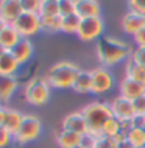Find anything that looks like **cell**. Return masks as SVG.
<instances>
[{
  "instance_id": "cell-3",
  "label": "cell",
  "mask_w": 145,
  "mask_h": 148,
  "mask_svg": "<svg viewBox=\"0 0 145 148\" xmlns=\"http://www.w3.org/2000/svg\"><path fill=\"white\" fill-rule=\"evenodd\" d=\"M78 66L72 61H59L55 66H52L48 69L45 79L48 81V84L55 89H69L74 86L76 77L80 73Z\"/></svg>"
},
{
  "instance_id": "cell-40",
  "label": "cell",
  "mask_w": 145,
  "mask_h": 148,
  "mask_svg": "<svg viewBox=\"0 0 145 148\" xmlns=\"http://www.w3.org/2000/svg\"><path fill=\"white\" fill-rule=\"evenodd\" d=\"M6 27H8V23H6L5 21H3L2 17H0V33H2V31H3V30L6 28Z\"/></svg>"
},
{
  "instance_id": "cell-32",
  "label": "cell",
  "mask_w": 145,
  "mask_h": 148,
  "mask_svg": "<svg viewBox=\"0 0 145 148\" xmlns=\"http://www.w3.org/2000/svg\"><path fill=\"white\" fill-rule=\"evenodd\" d=\"M133 109H134V114L145 115V95L133 100Z\"/></svg>"
},
{
  "instance_id": "cell-31",
  "label": "cell",
  "mask_w": 145,
  "mask_h": 148,
  "mask_svg": "<svg viewBox=\"0 0 145 148\" xmlns=\"http://www.w3.org/2000/svg\"><path fill=\"white\" fill-rule=\"evenodd\" d=\"M97 140H98V137H95V136L91 134V133H86V134L81 136V142H80V145H81L83 148H95Z\"/></svg>"
},
{
  "instance_id": "cell-44",
  "label": "cell",
  "mask_w": 145,
  "mask_h": 148,
  "mask_svg": "<svg viewBox=\"0 0 145 148\" xmlns=\"http://www.w3.org/2000/svg\"><path fill=\"white\" fill-rule=\"evenodd\" d=\"M144 148H145V147H144Z\"/></svg>"
},
{
  "instance_id": "cell-41",
  "label": "cell",
  "mask_w": 145,
  "mask_h": 148,
  "mask_svg": "<svg viewBox=\"0 0 145 148\" xmlns=\"http://www.w3.org/2000/svg\"><path fill=\"white\" fill-rule=\"evenodd\" d=\"M5 51H6V50H5V49H3V47H2V45H0V56H2V55H3V53H5Z\"/></svg>"
},
{
  "instance_id": "cell-29",
  "label": "cell",
  "mask_w": 145,
  "mask_h": 148,
  "mask_svg": "<svg viewBox=\"0 0 145 148\" xmlns=\"http://www.w3.org/2000/svg\"><path fill=\"white\" fill-rule=\"evenodd\" d=\"M70 14H75V2L74 0H59V16L66 17Z\"/></svg>"
},
{
  "instance_id": "cell-35",
  "label": "cell",
  "mask_w": 145,
  "mask_h": 148,
  "mask_svg": "<svg viewBox=\"0 0 145 148\" xmlns=\"http://www.w3.org/2000/svg\"><path fill=\"white\" fill-rule=\"evenodd\" d=\"M95 148H117V143L114 142V139H109V137H98L97 140V145Z\"/></svg>"
},
{
  "instance_id": "cell-34",
  "label": "cell",
  "mask_w": 145,
  "mask_h": 148,
  "mask_svg": "<svg viewBox=\"0 0 145 148\" xmlns=\"http://www.w3.org/2000/svg\"><path fill=\"white\" fill-rule=\"evenodd\" d=\"M128 6H130V10L142 14L145 17V0H131V2H128Z\"/></svg>"
},
{
  "instance_id": "cell-14",
  "label": "cell",
  "mask_w": 145,
  "mask_h": 148,
  "mask_svg": "<svg viewBox=\"0 0 145 148\" xmlns=\"http://www.w3.org/2000/svg\"><path fill=\"white\" fill-rule=\"evenodd\" d=\"M119 92H120V97L133 101V100H136L137 97L145 95V86L137 83V81H134V79L125 77L119 84Z\"/></svg>"
},
{
  "instance_id": "cell-12",
  "label": "cell",
  "mask_w": 145,
  "mask_h": 148,
  "mask_svg": "<svg viewBox=\"0 0 145 148\" xmlns=\"http://www.w3.org/2000/svg\"><path fill=\"white\" fill-rule=\"evenodd\" d=\"M120 23H122V30L125 31V33L134 36L136 33H139V31L145 27V17L142 14H139V13H136V11L130 10L122 17V22H120Z\"/></svg>"
},
{
  "instance_id": "cell-8",
  "label": "cell",
  "mask_w": 145,
  "mask_h": 148,
  "mask_svg": "<svg viewBox=\"0 0 145 148\" xmlns=\"http://www.w3.org/2000/svg\"><path fill=\"white\" fill-rule=\"evenodd\" d=\"M91 73H92V94L94 95H102L112 89L114 77L106 67H97V69L91 70Z\"/></svg>"
},
{
  "instance_id": "cell-24",
  "label": "cell",
  "mask_w": 145,
  "mask_h": 148,
  "mask_svg": "<svg viewBox=\"0 0 145 148\" xmlns=\"http://www.w3.org/2000/svg\"><path fill=\"white\" fill-rule=\"evenodd\" d=\"M80 23H81V19L76 14L66 16V17H63V22H61V33L76 34L78 33V28H80Z\"/></svg>"
},
{
  "instance_id": "cell-21",
  "label": "cell",
  "mask_w": 145,
  "mask_h": 148,
  "mask_svg": "<svg viewBox=\"0 0 145 148\" xmlns=\"http://www.w3.org/2000/svg\"><path fill=\"white\" fill-rule=\"evenodd\" d=\"M76 94H92V73L91 70H81L76 77L74 86H72Z\"/></svg>"
},
{
  "instance_id": "cell-36",
  "label": "cell",
  "mask_w": 145,
  "mask_h": 148,
  "mask_svg": "<svg viewBox=\"0 0 145 148\" xmlns=\"http://www.w3.org/2000/svg\"><path fill=\"white\" fill-rule=\"evenodd\" d=\"M133 39H134V42L137 47H145V27L139 31V33H136L133 36Z\"/></svg>"
},
{
  "instance_id": "cell-19",
  "label": "cell",
  "mask_w": 145,
  "mask_h": 148,
  "mask_svg": "<svg viewBox=\"0 0 145 148\" xmlns=\"http://www.w3.org/2000/svg\"><path fill=\"white\" fill-rule=\"evenodd\" d=\"M21 67L17 59L13 56L11 51H5L0 56V77H14V73Z\"/></svg>"
},
{
  "instance_id": "cell-25",
  "label": "cell",
  "mask_w": 145,
  "mask_h": 148,
  "mask_svg": "<svg viewBox=\"0 0 145 148\" xmlns=\"http://www.w3.org/2000/svg\"><path fill=\"white\" fill-rule=\"evenodd\" d=\"M39 16L41 17H55V16H59V0H42Z\"/></svg>"
},
{
  "instance_id": "cell-16",
  "label": "cell",
  "mask_w": 145,
  "mask_h": 148,
  "mask_svg": "<svg viewBox=\"0 0 145 148\" xmlns=\"http://www.w3.org/2000/svg\"><path fill=\"white\" fill-rule=\"evenodd\" d=\"M23 115L21 111L17 109H11V108H5V122H3V128L8 131L10 134H16L21 128L23 122Z\"/></svg>"
},
{
  "instance_id": "cell-7",
  "label": "cell",
  "mask_w": 145,
  "mask_h": 148,
  "mask_svg": "<svg viewBox=\"0 0 145 148\" xmlns=\"http://www.w3.org/2000/svg\"><path fill=\"white\" fill-rule=\"evenodd\" d=\"M103 31H104V22L102 17H91V19H81L78 28V39L81 42H92L95 39L103 38Z\"/></svg>"
},
{
  "instance_id": "cell-27",
  "label": "cell",
  "mask_w": 145,
  "mask_h": 148,
  "mask_svg": "<svg viewBox=\"0 0 145 148\" xmlns=\"http://www.w3.org/2000/svg\"><path fill=\"white\" fill-rule=\"evenodd\" d=\"M126 139L133 143L134 148H144L145 147V130H142V128H131Z\"/></svg>"
},
{
  "instance_id": "cell-9",
  "label": "cell",
  "mask_w": 145,
  "mask_h": 148,
  "mask_svg": "<svg viewBox=\"0 0 145 148\" xmlns=\"http://www.w3.org/2000/svg\"><path fill=\"white\" fill-rule=\"evenodd\" d=\"M61 130H66V131H72L75 134H86L87 131V123L84 120V115L81 114V111H76V112H70L67 114L66 117L63 119V123H61Z\"/></svg>"
},
{
  "instance_id": "cell-5",
  "label": "cell",
  "mask_w": 145,
  "mask_h": 148,
  "mask_svg": "<svg viewBox=\"0 0 145 148\" xmlns=\"http://www.w3.org/2000/svg\"><path fill=\"white\" fill-rule=\"evenodd\" d=\"M42 133V122L38 115L34 114H25L23 115V122L19 131L14 134V142L19 145H25L36 140Z\"/></svg>"
},
{
  "instance_id": "cell-10",
  "label": "cell",
  "mask_w": 145,
  "mask_h": 148,
  "mask_svg": "<svg viewBox=\"0 0 145 148\" xmlns=\"http://www.w3.org/2000/svg\"><path fill=\"white\" fill-rule=\"evenodd\" d=\"M22 13H23V10L21 5V0H2L0 2V17L8 25H13L21 17Z\"/></svg>"
},
{
  "instance_id": "cell-33",
  "label": "cell",
  "mask_w": 145,
  "mask_h": 148,
  "mask_svg": "<svg viewBox=\"0 0 145 148\" xmlns=\"http://www.w3.org/2000/svg\"><path fill=\"white\" fill-rule=\"evenodd\" d=\"M11 142H14V136L8 133L5 128H0V148L8 147Z\"/></svg>"
},
{
  "instance_id": "cell-2",
  "label": "cell",
  "mask_w": 145,
  "mask_h": 148,
  "mask_svg": "<svg viewBox=\"0 0 145 148\" xmlns=\"http://www.w3.org/2000/svg\"><path fill=\"white\" fill-rule=\"evenodd\" d=\"M84 120L87 123V133L94 134L95 137H102V128L106 120L112 117L111 105L106 101H92L81 109Z\"/></svg>"
},
{
  "instance_id": "cell-17",
  "label": "cell",
  "mask_w": 145,
  "mask_h": 148,
  "mask_svg": "<svg viewBox=\"0 0 145 148\" xmlns=\"http://www.w3.org/2000/svg\"><path fill=\"white\" fill-rule=\"evenodd\" d=\"M11 53H13V56L17 59L19 64H25V62L30 61L31 56H33V53H34L33 42H31L30 39H22V41L11 50Z\"/></svg>"
},
{
  "instance_id": "cell-42",
  "label": "cell",
  "mask_w": 145,
  "mask_h": 148,
  "mask_svg": "<svg viewBox=\"0 0 145 148\" xmlns=\"http://www.w3.org/2000/svg\"><path fill=\"white\" fill-rule=\"evenodd\" d=\"M74 148H83V147H81V145H78V147H74Z\"/></svg>"
},
{
  "instance_id": "cell-43",
  "label": "cell",
  "mask_w": 145,
  "mask_h": 148,
  "mask_svg": "<svg viewBox=\"0 0 145 148\" xmlns=\"http://www.w3.org/2000/svg\"><path fill=\"white\" fill-rule=\"evenodd\" d=\"M0 108H2V105H0Z\"/></svg>"
},
{
  "instance_id": "cell-11",
  "label": "cell",
  "mask_w": 145,
  "mask_h": 148,
  "mask_svg": "<svg viewBox=\"0 0 145 148\" xmlns=\"http://www.w3.org/2000/svg\"><path fill=\"white\" fill-rule=\"evenodd\" d=\"M111 105V111H112V117L119 119V120H128L134 117V109H133V101L131 100H126L123 97H115Z\"/></svg>"
},
{
  "instance_id": "cell-23",
  "label": "cell",
  "mask_w": 145,
  "mask_h": 148,
  "mask_svg": "<svg viewBox=\"0 0 145 148\" xmlns=\"http://www.w3.org/2000/svg\"><path fill=\"white\" fill-rule=\"evenodd\" d=\"M61 16H55V17H42L41 21V31L45 34H55L61 31Z\"/></svg>"
},
{
  "instance_id": "cell-1",
  "label": "cell",
  "mask_w": 145,
  "mask_h": 148,
  "mask_svg": "<svg viewBox=\"0 0 145 148\" xmlns=\"http://www.w3.org/2000/svg\"><path fill=\"white\" fill-rule=\"evenodd\" d=\"M95 53L98 61L102 62V67H111L119 64L123 59H130L133 49L130 47V44L122 41L119 38L114 36H103L97 41L95 45Z\"/></svg>"
},
{
  "instance_id": "cell-28",
  "label": "cell",
  "mask_w": 145,
  "mask_h": 148,
  "mask_svg": "<svg viewBox=\"0 0 145 148\" xmlns=\"http://www.w3.org/2000/svg\"><path fill=\"white\" fill-rule=\"evenodd\" d=\"M21 5H22L23 13H38L39 14L42 0H21Z\"/></svg>"
},
{
  "instance_id": "cell-26",
  "label": "cell",
  "mask_w": 145,
  "mask_h": 148,
  "mask_svg": "<svg viewBox=\"0 0 145 148\" xmlns=\"http://www.w3.org/2000/svg\"><path fill=\"white\" fill-rule=\"evenodd\" d=\"M122 128H120V120L115 119V117H111L109 120H106V123L103 125L102 128V136L103 137H109V139H114L117 136Z\"/></svg>"
},
{
  "instance_id": "cell-18",
  "label": "cell",
  "mask_w": 145,
  "mask_h": 148,
  "mask_svg": "<svg viewBox=\"0 0 145 148\" xmlns=\"http://www.w3.org/2000/svg\"><path fill=\"white\" fill-rule=\"evenodd\" d=\"M21 41H22V38H21V34H19V31L14 28V25H8L6 28L0 33V45H2L6 51H11Z\"/></svg>"
},
{
  "instance_id": "cell-15",
  "label": "cell",
  "mask_w": 145,
  "mask_h": 148,
  "mask_svg": "<svg viewBox=\"0 0 145 148\" xmlns=\"http://www.w3.org/2000/svg\"><path fill=\"white\" fill-rule=\"evenodd\" d=\"M19 87L16 77H0V105H6Z\"/></svg>"
},
{
  "instance_id": "cell-39",
  "label": "cell",
  "mask_w": 145,
  "mask_h": 148,
  "mask_svg": "<svg viewBox=\"0 0 145 148\" xmlns=\"http://www.w3.org/2000/svg\"><path fill=\"white\" fill-rule=\"evenodd\" d=\"M3 122H5V108H0V128H3Z\"/></svg>"
},
{
  "instance_id": "cell-37",
  "label": "cell",
  "mask_w": 145,
  "mask_h": 148,
  "mask_svg": "<svg viewBox=\"0 0 145 148\" xmlns=\"http://www.w3.org/2000/svg\"><path fill=\"white\" fill-rule=\"evenodd\" d=\"M131 123H133V128H142V130H145V115L136 114L134 117L131 119Z\"/></svg>"
},
{
  "instance_id": "cell-22",
  "label": "cell",
  "mask_w": 145,
  "mask_h": 148,
  "mask_svg": "<svg viewBox=\"0 0 145 148\" xmlns=\"http://www.w3.org/2000/svg\"><path fill=\"white\" fill-rule=\"evenodd\" d=\"M125 77L134 79V81H137V83L145 86V67L137 64V62H134L130 58L126 61V64H125Z\"/></svg>"
},
{
  "instance_id": "cell-4",
  "label": "cell",
  "mask_w": 145,
  "mask_h": 148,
  "mask_svg": "<svg viewBox=\"0 0 145 148\" xmlns=\"http://www.w3.org/2000/svg\"><path fill=\"white\" fill-rule=\"evenodd\" d=\"M52 95V86L48 84L45 77L36 75L25 84L23 89V97L25 101L33 106H44L50 100Z\"/></svg>"
},
{
  "instance_id": "cell-30",
  "label": "cell",
  "mask_w": 145,
  "mask_h": 148,
  "mask_svg": "<svg viewBox=\"0 0 145 148\" xmlns=\"http://www.w3.org/2000/svg\"><path fill=\"white\" fill-rule=\"evenodd\" d=\"M131 59L145 67V47H136V49H133Z\"/></svg>"
},
{
  "instance_id": "cell-13",
  "label": "cell",
  "mask_w": 145,
  "mask_h": 148,
  "mask_svg": "<svg viewBox=\"0 0 145 148\" xmlns=\"http://www.w3.org/2000/svg\"><path fill=\"white\" fill-rule=\"evenodd\" d=\"M75 14L80 19L102 17V6L95 0H75Z\"/></svg>"
},
{
  "instance_id": "cell-20",
  "label": "cell",
  "mask_w": 145,
  "mask_h": 148,
  "mask_svg": "<svg viewBox=\"0 0 145 148\" xmlns=\"http://www.w3.org/2000/svg\"><path fill=\"white\" fill-rule=\"evenodd\" d=\"M56 145L59 148H74L78 147L80 142H81V136L75 134L72 131H66V130H59L55 136Z\"/></svg>"
},
{
  "instance_id": "cell-38",
  "label": "cell",
  "mask_w": 145,
  "mask_h": 148,
  "mask_svg": "<svg viewBox=\"0 0 145 148\" xmlns=\"http://www.w3.org/2000/svg\"><path fill=\"white\" fill-rule=\"evenodd\" d=\"M117 148H134V147H133V143L126 139V140H123V142L117 143Z\"/></svg>"
},
{
  "instance_id": "cell-6",
  "label": "cell",
  "mask_w": 145,
  "mask_h": 148,
  "mask_svg": "<svg viewBox=\"0 0 145 148\" xmlns=\"http://www.w3.org/2000/svg\"><path fill=\"white\" fill-rule=\"evenodd\" d=\"M41 21L42 17L38 13H22L21 17L13 25L19 31L22 39H30L31 36L38 34L41 31Z\"/></svg>"
}]
</instances>
